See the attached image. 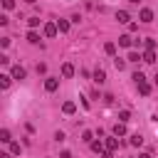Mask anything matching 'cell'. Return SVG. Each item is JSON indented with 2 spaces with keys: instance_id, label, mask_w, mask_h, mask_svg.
<instances>
[{
  "instance_id": "cell-19",
  "label": "cell",
  "mask_w": 158,
  "mask_h": 158,
  "mask_svg": "<svg viewBox=\"0 0 158 158\" xmlns=\"http://www.w3.org/2000/svg\"><path fill=\"white\" fill-rule=\"evenodd\" d=\"M27 42H32V44H37V42H40V35H37L35 30H30V32H27Z\"/></svg>"
},
{
  "instance_id": "cell-11",
  "label": "cell",
  "mask_w": 158,
  "mask_h": 158,
  "mask_svg": "<svg viewBox=\"0 0 158 158\" xmlns=\"http://www.w3.org/2000/svg\"><path fill=\"white\" fill-rule=\"evenodd\" d=\"M143 62H146V64H153V62H156V52H153V49H146V52H143Z\"/></svg>"
},
{
  "instance_id": "cell-33",
  "label": "cell",
  "mask_w": 158,
  "mask_h": 158,
  "mask_svg": "<svg viewBox=\"0 0 158 158\" xmlns=\"http://www.w3.org/2000/svg\"><path fill=\"white\" fill-rule=\"evenodd\" d=\"M138 158H151V156L148 153H138Z\"/></svg>"
},
{
  "instance_id": "cell-1",
  "label": "cell",
  "mask_w": 158,
  "mask_h": 158,
  "mask_svg": "<svg viewBox=\"0 0 158 158\" xmlns=\"http://www.w3.org/2000/svg\"><path fill=\"white\" fill-rule=\"evenodd\" d=\"M44 89H47L49 94L57 91V89H59V79H57V77H47V79H44Z\"/></svg>"
},
{
  "instance_id": "cell-27",
  "label": "cell",
  "mask_w": 158,
  "mask_h": 158,
  "mask_svg": "<svg viewBox=\"0 0 158 158\" xmlns=\"http://www.w3.org/2000/svg\"><path fill=\"white\" fill-rule=\"evenodd\" d=\"M2 7H5V10H12V7H15V0H2Z\"/></svg>"
},
{
  "instance_id": "cell-34",
  "label": "cell",
  "mask_w": 158,
  "mask_h": 158,
  "mask_svg": "<svg viewBox=\"0 0 158 158\" xmlns=\"http://www.w3.org/2000/svg\"><path fill=\"white\" fill-rule=\"evenodd\" d=\"M25 2H30V5H35V2H37V0H25Z\"/></svg>"
},
{
  "instance_id": "cell-22",
  "label": "cell",
  "mask_w": 158,
  "mask_h": 158,
  "mask_svg": "<svg viewBox=\"0 0 158 158\" xmlns=\"http://www.w3.org/2000/svg\"><path fill=\"white\" fill-rule=\"evenodd\" d=\"M81 141H84V143H91V141H94V133H91V131H84V133H81Z\"/></svg>"
},
{
  "instance_id": "cell-26",
  "label": "cell",
  "mask_w": 158,
  "mask_h": 158,
  "mask_svg": "<svg viewBox=\"0 0 158 158\" xmlns=\"http://www.w3.org/2000/svg\"><path fill=\"white\" fill-rule=\"evenodd\" d=\"M10 151H12L15 156H20V151H22V148H20V143H10Z\"/></svg>"
},
{
  "instance_id": "cell-21",
  "label": "cell",
  "mask_w": 158,
  "mask_h": 158,
  "mask_svg": "<svg viewBox=\"0 0 158 158\" xmlns=\"http://www.w3.org/2000/svg\"><path fill=\"white\" fill-rule=\"evenodd\" d=\"M128 118H131V111H126V109H123V111H118V121H123V123H126Z\"/></svg>"
},
{
  "instance_id": "cell-23",
  "label": "cell",
  "mask_w": 158,
  "mask_h": 158,
  "mask_svg": "<svg viewBox=\"0 0 158 158\" xmlns=\"http://www.w3.org/2000/svg\"><path fill=\"white\" fill-rule=\"evenodd\" d=\"M141 143H143L141 133H133V136H131V146H141Z\"/></svg>"
},
{
  "instance_id": "cell-20",
  "label": "cell",
  "mask_w": 158,
  "mask_h": 158,
  "mask_svg": "<svg viewBox=\"0 0 158 158\" xmlns=\"http://www.w3.org/2000/svg\"><path fill=\"white\" fill-rule=\"evenodd\" d=\"M0 141H2V143H12V138H10V131H7V128H2V131H0Z\"/></svg>"
},
{
  "instance_id": "cell-36",
  "label": "cell",
  "mask_w": 158,
  "mask_h": 158,
  "mask_svg": "<svg viewBox=\"0 0 158 158\" xmlns=\"http://www.w3.org/2000/svg\"><path fill=\"white\" fill-rule=\"evenodd\" d=\"M128 2H138V0H128Z\"/></svg>"
},
{
  "instance_id": "cell-16",
  "label": "cell",
  "mask_w": 158,
  "mask_h": 158,
  "mask_svg": "<svg viewBox=\"0 0 158 158\" xmlns=\"http://www.w3.org/2000/svg\"><path fill=\"white\" fill-rule=\"evenodd\" d=\"M118 44H121V47H131V44H133V40H131L128 35H121V37H118Z\"/></svg>"
},
{
  "instance_id": "cell-3",
  "label": "cell",
  "mask_w": 158,
  "mask_h": 158,
  "mask_svg": "<svg viewBox=\"0 0 158 158\" xmlns=\"http://www.w3.org/2000/svg\"><path fill=\"white\" fill-rule=\"evenodd\" d=\"M27 77V72H25V67H20V64H15L12 67V79H17V81H22Z\"/></svg>"
},
{
  "instance_id": "cell-28",
  "label": "cell",
  "mask_w": 158,
  "mask_h": 158,
  "mask_svg": "<svg viewBox=\"0 0 158 158\" xmlns=\"http://www.w3.org/2000/svg\"><path fill=\"white\" fill-rule=\"evenodd\" d=\"M146 49H156V40L148 37V40H146Z\"/></svg>"
},
{
  "instance_id": "cell-8",
  "label": "cell",
  "mask_w": 158,
  "mask_h": 158,
  "mask_svg": "<svg viewBox=\"0 0 158 158\" xmlns=\"http://www.w3.org/2000/svg\"><path fill=\"white\" fill-rule=\"evenodd\" d=\"M62 111H64L67 116H72V114L77 111V104H74V101H64V104H62Z\"/></svg>"
},
{
  "instance_id": "cell-24",
  "label": "cell",
  "mask_w": 158,
  "mask_h": 158,
  "mask_svg": "<svg viewBox=\"0 0 158 158\" xmlns=\"http://www.w3.org/2000/svg\"><path fill=\"white\" fill-rule=\"evenodd\" d=\"M131 79H133V81H136V84H143V81H146V77H143V74H141V72H136V74H133V77H131Z\"/></svg>"
},
{
  "instance_id": "cell-12",
  "label": "cell",
  "mask_w": 158,
  "mask_h": 158,
  "mask_svg": "<svg viewBox=\"0 0 158 158\" xmlns=\"http://www.w3.org/2000/svg\"><path fill=\"white\" fill-rule=\"evenodd\" d=\"M136 86H138V94H141V96H148V94H151V84H148V81L136 84Z\"/></svg>"
},
{
  "instance_id": "cell-31",
  "label": "cell",
  "mask_w": 158,
  "mask_h": 158,
  "mask_svg": "<svg viewBox=\"0 0 158 158\" xmlns=\"http://www.w3.org/2000/svg\"><path fill=\"white\" fill-rule=\"evenodd\" d=\"M101 158H114V151H104V153H101Z\"/></svg>"
},
{
  "instance_id": "cell-14",
  "label": "cell",
  "mask_w": 158,
  "mask_h": 158,
  "mask_svg": "<svg viewBox=\"0 0 158 158\" xmlns=\"http://www.w3.org/2000/svg\"><path fill=\"white\" fill-rule=\"evenodd\" d=\"M57 27H59L62 35H67L69 32V20H57Z\"/></svg>"
},
{
  "instance_id": "cell-2",
  "label": "cell",
  "mask_w": 158,
  "mask_h": 158,
  "mask_svg": "<svg viewBox=\"0 0 158 158\" xmlns=\"http://www.w3.org/2000/svg\"><path fill=\"white\" fill-rule=\"evenodd\" d=\"M57 32H59L57 22H44V37H57Z\"/></svg>"
},
{
  "instance_id": "cell-29",
  "label": "cell",
  "mask_w": 158,
  "mask_h": 158,
  "mask_svg": "<svg viewBox=\"0 0 158 158\" xmlns=\"http://www.w3.org/2000/svg\"><path fill=\"white\" fill-rule=\"evenodd\" d=\"M138 59H141L138 52H131V54H128V62H138Z\"/></svg>"
},
{
  "instance_id": "cell-9",
  "label": "cell",
  "mask_w": 158,
  "mask_h": 158,
  "mask_svg": "<svg viewBox=\"0 0 158 158\" xmlns=\"http://www.w3.org/2000/svg\"><path fill=\"white\" fill-rule=\"evenodd\" d=\"M111 133H114V136H123V133H126V123H123V121H118V123H114V128H111Z\"/></svg>"
},
{
  "instance_id": "cell-7",
  "label": "cell",
  "mask_w": 158,
  "mask_h": 158,
  "mask_svg": "<svg viewBox=\"0 0 158 158\" xmlns=\"http://www.w3.org/2000/svg\"><path fill=\"white\" fill-rule=\"evenodd\" d=\"M89 146H91V151H94V153H104V151H106V143H104L101 138H99V141H91Z\"/></svg>"
},
{
  "instance_id": "cell-30",
  "label": "cell",
  "mask_w": 158,
  "mask_h": 158,
  "mask_svg": "<svg viewBox=\"0 0 158 158\" xmlns=\"http://www.w3.org/2000/svg\"><path fill=\"white\" fill-rule=\"evenodd\" d=\"M54 141H57V143H62V141H64V133H62V131H57V133H54Z\"/></svg>"
},
{
  "instance_id": "cell-17",
  "label": "cell",
  "mask_w": 158,
  "mask_h": 158,
  "mask_svg": "<svg viewBox=\"0 0 158 158\" xmlns=\"http://www.w3.org/2000/svg\"><path fill=\"white\" fill-rule=\"evenodd\" d=\"M104 52H106L109 57H114V54H116V44H114V42H106V44H104Z\"/></svg>"
},
{
  "instance_id": "cell-18",
  "label": "cell",
  "mask_w": 158,
  "mask_h": 158,
  "mask_svg": "<svg viewBox=\"0 0 158 158\" xmlns=\"http://www.w3.org/2000/svg\"><path fill=\"white\" fill-rule=\"evenodd\" d=\"M126 62H128V59H121V57H114V67H116L118 72H121V69H126Z\"/></svg>"
},
{
  "instance_id": "cell-13",
  "label": "cell",
  "mask_w": 158,
  "mask_h": 158,
  "mask_svg": "<svg viewBox=\"0 0 158 158\" xmlns=\"http://www.w3.org/2000/svg\"><path fill=\"white\" fill-rule=\"evenodd\" d=\"M116 20H118V22H123V25H126V22H128V20H131V15H128V12H126V10H118V12H116Z\"/></svg>"
},
{
  "instance_id": "cell-4",
  "label": "cell",
  "mask_w": 158,
  "mask_h": 158,
  "mask_svg": "<svg viewBox=\"0 0 158 158\" xmlns=\"http://www.w3.org/2000/svg\"><path fill=\"white\" fill-rule=\"evenodd\" d=\"M138 20H141V22H153V10L143 7V10L138 12Z\"/></svg>"
},
{
  "instance_id": "cell-32",
  "label": "cell",
  "mask_w": 158,
  "mask_h": 158,
  "mask_svg": "<svg viewBox=\"0 0 158 158\" xmlns=\"http://www.w3.org/2000/svg\"><path fill=\"white\" fill-rule=\"evenodd\" d=\"M59 158H72V153H69V151H62V153H59Z\"/></svg>"
},
{
  "instance_id": "cell-5",
  "label": "cell",
  "mask_w": 158,
  "mask_h": 158,
  "mask_svg": "<svg viewBox=\"0 0 158 158\" xmlns=\"http://www.w3.org/2000/svg\"><path fill=\"white\" fill-rule=\"evenodd\" d=\"M62 77H64V79L74 77V64H72V62H64V64H62Z\"/></svg>"
},
{
  "instance_id": "cell-35",
  "label": "cell",
  "mask_w": 158,
  "mask_h": 158,
  "mask_svg": "<svg viewBox=\"0 0 158 158\" xmlns=\"http://www.w3.org/2000/svg\"><path fill=\"white\" fill-rule=\"evenodd\" d=\"M153 81H156V86H158V74H156V77H153Z\"/></svg>"
},
{
  "instance_id": "cell-25",
  "label": "cell",
  "mask_w": 158,
  "mask_h": 158,
  "mask_svg": "<svg viewBox=\"0 0 158 158\" xmlns=\"http://www.w3.org/2000/svg\"><path fill=\"white\" fill-rule=\"evenodd\" d=\"M27 25H30V27H32V30H35V27H37V25H40V17H30V20H27Z\"/></svg>"
},
{
  "instance_id": "cell-6",
  "label": "cell",
  "mask_w": 158,
  "mask_h": 158,
  "mask_svg": "<svg viewBox=\"0 0 158 158\" xmlns=\"http://www.w3.org/2000/svg\"><path fill=\"white\" fill-rule=\"evenodd\" d=\"M104 143H106V151H116L118 148V136H109Z\"/></svg>"
},
{
  "instance_id": "cell-15",
  "label": "cell",
  "mask_w": 158,
  "mask_h": 158,
  "mask_svg": "<svg viewBox=\"0 0 158 158\" xmlns=\"http://www.w3.org/2000/svg\"><path fill=\"white\" fill-rule=\"evenodd\" d=\"M10 79H12V74H0V89H7Z\"/></svg>"
},
{
  "instance_id": "cell-10",
  "label": "cell",
  "mask_w": 158,
  "mask_h": 158,
  "mask_svg": "<svg viewBox=\"0 0 158 158\" xmlns=\"http://www.w3.org/2000/svg\"><path fill=\"white\" fill-rule=\"evenodd\" d=\"M94 81H96V84H104V81H106V72H104L101 67L94 72Z\"/></svg>"
}]
</instances>
